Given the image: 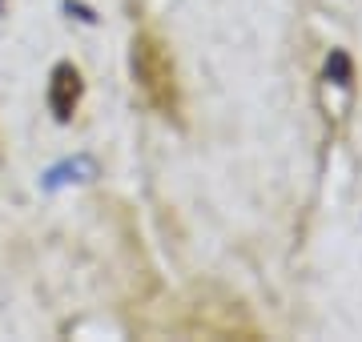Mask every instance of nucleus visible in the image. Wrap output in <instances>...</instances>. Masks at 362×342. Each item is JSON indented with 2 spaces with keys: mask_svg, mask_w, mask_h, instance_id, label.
<instances>
[{
  "mask_svg": "<svg viewBox=\"0 0 362 342\" xmlns=\"http://www.w3.org/2000/svg\"><path fill=\"white\" fill-rule=\"evenodd\" d=\"M133 77L141 85V93L149 97V105L165 117H177V77H173V61H169L165 45L153 40L149 33L133 40Z\"/></svg>",
  "mask_w": 362,
  "mask_h": 342,
  "instance_id": "f257e3e1",
  "label": "nucleus"
},
{
  "mask_svg": "<svg viewBox=\"0 0 362 342\" xmlns=\"http://www.w3.org/2000/svg\"><path fill=\"white\" fill-rule=\"evenodd\" d=\"M81 93H85V81H81L77 65L61 61V65L52 69V77H49V109H52V117L61 121V125L73 121V113H77V105H81Z\"/></svg>",
  "mask_w": 362,
  "mask_h": 342,
  "instance_id": "f03ea898",
  "label": "nucleus"
},
{
  "mask_svg": "<svg viewBox=\"0 0 362 342\" xmlns=\"http://www.w3.org/2000/svg\"><path fill=\"white\" fill-rule=\"evenodd\" d=\"M326 77L334 81L338 89H346V85H350V77H354V65H350V57L342 53V49H334V53H330V61H326Z\"/></svg>",
  "mask_w": 362,
  "mask_h": 342,
  "instance_id": "7ed1b4c3",
  "label": "nucleus"
},
{
  "mask_svg": "<svg viewBox=\"0 0 362 342\" xmlns=\"http://www.w3.org/2000/svg\"><path fill=\"white\" fill-rule=\"evenodd\" d=\"M65 13H77V20H85V25H97V13H93V8H85V4H73V0H65Z\"/></svg>",
  "mask_w": 362,
  "mask_h": 342,
  "instance_id": "20e7f679",
  "label": "nucleus"
},
{
  "mask_svg": "<svg viewBox=\"0 0 362 342\" xmlns=\"http://www.w3.org/2000/svg\"><path fill=\"white\" fill-rule=\"evenodd\" d=\"M0 4H4V0H0Z\"/></svg>",
  "mask_w": 362,
  "mask_h": 342,
  "instance_id": "39448f33",
  "label": "nucleus"
}]
</instances>
